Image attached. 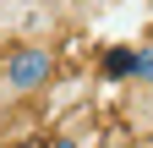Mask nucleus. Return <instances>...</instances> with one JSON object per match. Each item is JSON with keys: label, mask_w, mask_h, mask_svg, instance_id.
<instances>
[{"label": "nucleus", "mask_w": 153, "mask_h": 148, "mask_svg": "<svg viewBox=\"0 0 153 148\" xmlns=\"http://www.w3.org/2000/svg\"><path fill=\"white\" fill-rule=\"evenodd\" d=\"M49 77H55V49H49V44H16V49L6 55V71H0L6 93H16V99L49 88Z\"/></svg>", "instance_id": "nucleus-1"}, {"label": "nucleus", "mask_w": 153, "mask_h": 148, "mask_svg": "<svg viewBox=\"0 0 153 148\" xmlns=\"http://www.w3.org/2000/svg\"><path fill=\"white\" fill-rule=\"evenodd\" d=\"M131 82L137 88H153V39L137 44V61H131Z\"/></svg>", "instance_id": "nucleus-2"}, {"label": "nucleus", "mask_w": 153, "mask_h": 148, "mask_svg": "<svg viewBox=\"0 0 153 148\" xmlns=\"http://www.w3.org/2000/svg\"><path fill=\"white\" fill-rule=\"evenodd\" d=\"M131 61H137V49H109L104 55V71L109 77H131Z\"/></svg>", "instance_id": "nucleus-3"}]
</instances>
